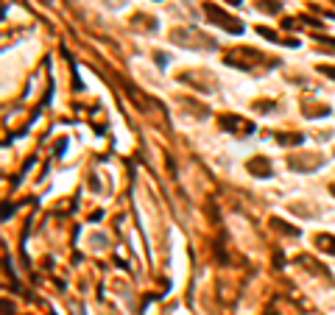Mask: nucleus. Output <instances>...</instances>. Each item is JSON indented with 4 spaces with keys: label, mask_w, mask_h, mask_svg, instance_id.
<instances>
[{
    "label": "nucleus",
    "mask_w": 335,
    "mask_h": 315,
    "mask_svg": "<svg viewBox=\"0 0 335 315\" xmlns=\"http://www.w3.org/2000/svg\"><path fill=\"white\" fill-rule=\"evenodd\" d=\"M204 11H207V17L210 20H215L218 25H221L223 31H229V34H243V22L237 20V17H232V14H226L223 8H218V6H204Z\"/></svg>",
    "instance_id": "obj_1"
},
{
    "label": "nucleus",
    "mask_w": 335,
    "mask_h": 315,
    "mask_svg": "<svg viewBox=\"0 0 335 315\" xmlns=\"http://www.w3.org/2000/svg\"><path fill=\"white\" fill-rule=\"evenodd\" d=\"M221 126L223 128H229V131H240L243 134V137H246V134H251V131H254V126H251V123H249V120H232V117H226V114H223V117H221Z\"/></svg>",
    "instance_id": "obj_2"
},
{
    "label": "nucleus",
    "mask_w": 335,
    "mask_h": 315,
    "mask_svg": "<svg viewBox=\"0 0 335 315\" xmlns=\"http://www.w3.org/2000/svg\"><path fill=\"white\" fill-rule=\"evenodd\" d=\"M249 173L268 179V176H271V165L265 162V156H257V162H249Z\"/></svg>",
    "instance_id": "obj_3"
},
{
    "label": "nucleus",
    "mask_w": 335,
    "mask_h": 315,
    "mask_svg": "<svg viewBox=\"0 0 335 315\" xmlns=\"http://www.w3.org/2000/svg\"><path fill=\"white\" fill-rule=\"evenodd\" d=\"M316 245H321V251L335 254V237L333 234H319V237H316Z\"/></svg>",
    "instance_id": "obj_4"
},
{
    "label": "nucleus",
    "mask_w": 335,
    "mask_h": 315,
    "mask_svg": "<svg viewBox=\"0 0 335 315\" xmlns=\"http://www.w3.org/2000/svg\"><path fill=\"white\" fill-rule=\"evenodd\" d=\"M277 142H282V145H299L302 137H296V134H282V137H277Z\"/></svg>",
    "instance_id": "obj_5"
},
{
    "label": "nucleus",
    "mask_w": 335,
    "mask_h": 315,
    "mask_svg": "<svg viewBox=\"0 0 335 315\" xmlns=\"http://www.w3.org/2000/svg\"><path fill=\"white\" fill-rule=\"evenodd\" d=\"M260 8H263V11H271V14H277V11H282V6H277L274 0H263V3H260Z\"/></svg>",
    "instance_id": "obj_6"
},
{
    "label": "nucleus",
    "mask_w": 335,
    "mask_h": 315,
    "mask_svg": "<svg viewBox=\"0 0 335 315\" xmlns=\"http://www.w3.org/2000/svg\"><path fill=\"white\" fill-rule=\"evenodd\" d=\"M321 73H324V76H330V78H335V67H327V64H324V67H319Z\"/></svg>",
    "instance_id": "obj_7"
},
{
    "label": "nucleus",
    "mask_w": 335,
    "mask_h": 315,
    "mask_svg": "<svg viewBox=\"0 0 335 315\" xmlns=\"http://www.w3.org/2000/svg\"><path fill=\"white\" fill-rule=\"evenodd\" d=\"M330 193H333V196H335V184H333V187H330Z\"/></svg>",
    "instance_id": "obj_8"
},
{
    "label": "nucleus",
    "mask_w": 335,
    "mask_h": 315,
    "mask_svg": "<svg viewBox=\"0 0 335 315\" xmlns=\"http://www.w3.org/2000/svg\"><path fill=\"white\" fill-rule=\"evenodd\" d=\"M237 3H240V0H235V6H237Z\"/></svg>",
    "instance_id": "obj_9"
}]
</instances>
